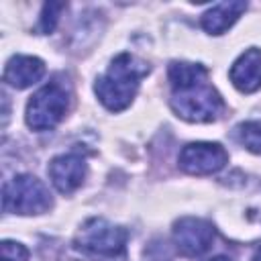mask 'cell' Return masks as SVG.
<instances>
[{
	"label": "cell",
	"instance_id": "obj_1",
	"mask_svg": "<svg viewBox=\"0 0 261 261\" xmlns=\"http://www.w3.org/2000/svg\"><path fill=\"white\" fill-rule=\"evenodd\" d=\"M171 106L184 120L212 122L220 116L224 104L220 94L208 82V71L200 63L173 61L169 65Z\"/></svg>",
	"mask_w": 261,
	"mask_h": 261
},
{
	"label": "cell",
	"instance_id": "obj_2",
	"mask_svg": "<svg viewBox=\"0 0 261 261\" xmlns=\"http://www.w3.org/2000/svg\"><path fill=\"white\" fill-rule=\"evenodd\" d=\"M147 71L149 65L145 61L130 53H120L114 57L108 71L96 82V94L100 102L112 112L124 110L133 102L139 90V82L143 75H147Z\"/></svg>",
	"mask_w": 261,
	"mask_h": 261
},
{
	"label": "cell",
	"instance_id": "obj_3",
	"mask_svg": "<svg viewBox=\"0 0 261 261\" xmlns=\"http://www.w3.org/2000/svg\"><path fill=\"white\" fill-rule=\"evenodd\" d=\"M2 206L4 212L41 214L51 208V194L35 175H16L4 184Z\"/></svg>",
	"mask_w": 261,
	"mask_h": 261
},
{
	"label": "cell",
	"instance_id": "obj_4",
	"mask_svg": "<svg viewBox=\"0 0 261 261\" xmlns=\"http://www.w3.org/2000/svg\"><path fill=\"white\" fill-rule=\"evenodd\" d=\"M69 106V92L59 82H49L27 104V124L35 130H49L53 128L67 112Z\"/></svg>",
	"mask_w": 261,
	"mask_h": 261
},
{
	"label": "cell",
	"instance_id": "obj_5",
	"mask_svg": "<svg viewBox=\"0 0 261 261\" xmlns=\"http://www.w3.org/2000/svg\"><path fill=\"white\" fill-rule=\"evenodd\" d=\"M126 237L128 232L122 226H116L104 218H90L82 224L75 237V245L92 255L116 257L124 251Z\"/></svg>",
	"mask_w": 261,
	"mask_h": 261
},
{
	"label": "cell",
	"instance_id": "obj_6",
	"mask_svg": "<svg viewBox=\"0 0 261 261\" xmlns=\"http://www.w3.org/2000/svg\"><path fill=\"white\" fill-rule=\"evenodd\" d=\"M173 239L177 249L188 257L206 253L214 243V226L208 220L186 216L173 224Z\"/></svg>",
	"mask_w": 261,
	"mask_h": 261
},
{
	"label": "cell",
	"instance_id": "obj_7",
	"mask_svg": "<svg viewBox=\"0 0 261 261\" xmlns=\"http://www.w3.org/2000/svg\"><path fill=\"white\" fill-rule=\"evenodd\" d=\"M226 161L228 155L218 143H190L179 153V167L194 175L216 173Z\"/></svg>",
	"mask_w": 261,
	"mask_h": 261
},
{
	"label": "cell",
	"instance_id": "obj_8",
	"mask_svg": "<svg viewBox=\"0 0 261 261\" xmlns=\"http://www.w3.org/2000/svg\"><path fill=\"white\" fill-rule=\"evenodd\" d=\"M49 177L53 181V186L61 192V194H69L75 188L82 186L88 165L86 159L80 153H65V155H57L51 163H49Z\"/></svg>",
	"mask_w": 261,
	"mask_h": 261
},
{
	"label": "cell",
	"instance_id": "obj_9",
	"mask_svg": "<svg viewBox=\"0 0 261 261\" xmlns=\"http://www.w3.org/2000/svg\"><path fill=\"white\" fill-rule=\"evenodd\" d=\"M230 82L237 90L251 94L261 88V49H247L230 67Z\"/></svg>",
	"mask_w": 261,
	"mask_h": 261
},
{
	"label": "cell",
	"instance_id": "obj_10",
	"mask_svg": "<svg viewBox=\"0 0 261 261\" xmlns=\"http://www.w3.org/2000/svg\"><path fill=\"white\" fill-rule=\"evenodd\" d=\"M45 75V63L33 55H14L4 69V82L22 90L37 84Z\"/></svg>",
	"mask_w": 261,
	"mask_h": 261
},
{
	"label": "cell",
	"instance_id": "obj_11",
	"mask_svg": "<svg viewBox=\"0 0 261 261\" xmlns=\"http://www.w3.org/2000/svg\"><path fill=\"white\" fill-rule=\"evenodd\" d=\"M247 8L245 2H220L202 14V29L210 35H222L234 24L241 12Z\"/></svg>",
	"mask_w": 261,
	"mask_h": 261
},
{
	"label": "cell",
	"instance_id": "obj_12",
	"mask_svg": "<svg viewBox=\"0 0 261 261\" xmlns=\"http://www.w3.org/2000/svg\"><path fill=\"white\" fill-rule=\"evenodd\" d=\"M239 141L253 153H261V120L239 124Z\"/></svg>",
	"mask_w": 261,
	"mask_h": 261
},
{
	"label": "cell",
	"instance_id": "obj_13",
	"mask_svg": "<svg viewBox=\"0 0 261 261\" xmlns=\"http://www.w3.org/2000/svg\"><path fill=\"white\" fill-rule=\"evenodd\" d=\"M63 8H65V4H63V2H47V4L43 6V12H41V18H39L37 31H39V33H43V35L51 33V31L55 29V24H57L59 14H61V10H63Z\"/></svg>",
	"mask_w": 261,
	"mask_h": 261
},
{
	"label": "cell",
	"instance_id": "obj_14",
	"mask_svg": "<svg viewBox=\"0 0 261 261\" xmlns=\"http://www.w3.org/2000/svg\"><path fill=\"white\" fill-rule=\"evenodd\" d=\"M27 259H29V251L20 243H12V241L2 243V261H27Z\"/></svg>",
	"mask_w": 261,
	"mask_h": 261
},
{
	"label": "cell",
	"instance_id": "obj_15",
	"mask_svg": "<svg viewBox=\"0 0 261 261\" xmlns=\"http://www.w3.org/2000/svg\"><path fill=\"white\" fill-rule=\"evenodd\" d=\"M208 261H230V259L224 257V255H218V257H212V259H208Z\"/></svg>",
	"mask_w": 261,
	"mask_h": 261
},
{
	"label": "cell",
	"instance_id": "obj_16",
	"mask_svg": "<svg viewBox=\"0 0 261 261\" xmlns=\"http://www.w3.org/2000/svg\"><path fill=\"white\" fill-rule=\"evenodd\" d=\"M251 261H261V249H259V251L253 255V259H251Z\"/></svg>",
	"mask_w": 261,
	"mask_h": 261
}]
</instances>
